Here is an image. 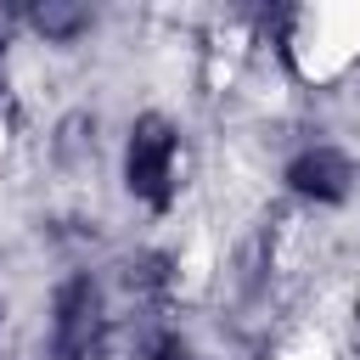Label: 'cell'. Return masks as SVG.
<instances>
[{"label": "cell", "instance_id": "6da1fadb", "mask_svg": "<svg viewBox=\"0 0 360 360\" xmlns=\"http://www.w3.org/2000/svg\"><path fill=\"white\" fill-rule=\"evenodd\" d=\"M174 174H180V135L163 112H141L129 124V141H124V180L141 202H169L174 197Z\"/></svg>", "mask_w": 360, "mask_h": 360}, {"label": "cell", "instance_id": "7a4b0ae2", "mask_svg": "<svg viewBox=\"0 0 360 360\" xmlns=\"http://www.w3.org/2000/svg\"><path fill=\"white\" fill-rule=\"evenodd\" d=\"M107 338V298L96 276H68L51 298V354L56 360H96Z\"/></svg>", "mask_w": 360, "mask_h": 360}, {"label": "cell", "instance_id": "3957f363", "mask_svg": "<svg viewBox=\"0 0 360 360\" xmlns=\"http://www.w3.org/2000/svg\"><path fill=\"white\" fill-rule=\"evenodd\" d=\"M287 186L298 197H315V202H343L349 186H354V158L332 141H315L287 163Z\"/></svg>", "mask_w": 360, "mask_h": 360}, {"label": "cell", "instance_id": "277c9868", "mask_svg": "<svg viewBox=\"0 0 360 360\" xmlns=\"http://www.w3.org/2000/svg\"><path fill=\"white\" fill-rule=\"evenodd\" d=\"M51 163L68 169V174H84L96 163V118L90 112H68L51 135Z\"/></svg>", "mask_w": 360, "mask_h": 360}, {"label": "cell", "instance_id": "5b68a950", "mask_svg": "<svg viewBox=\"0 0 360 360\" xmlns=\"http://www.w3.org/2000/svg\"><path fill=\"white\" fill-rule=\"evenodd\" d=\"M28 28H34L45 45H68V39H79V34L90 28V11L73 6V0H45V6L28 11Z\"/></svg>", "mask_w": 360, "mask_h": 360}]
</instances>
